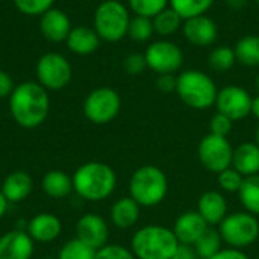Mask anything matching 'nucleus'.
<instances>
[{"label":"nucleus","instance_id":"4c0bfd02","mask_svg":"<svg viewBox=\"0 0 259 259\" xmlns=\"http://www.w3.org/2000/svg\"><path fill=\"white\" fill-rule=\"evenodd\" d=\"M123 68H124V71L127 74H132V76L141 74L147 68L144 53H131V55H127L124 58V61H123Z\"/></svg>","mask_w":259,"mask_h":259},{"label":"nucleus","instance_id":"e433bc0d","mask_svg":"<svg viewBox=\"0 0 259 259\" xmlns=\"http://www.w3.org/2000/svg\"><path fill=\"white\" fill-rule=\"evenodd\" d=\"M232 124H234V121L229 117H226L220 112H215L209 120V134L228 138V135L232 131Z\"/></svg>","mask_w":259,"mask_h":259},{"label":"nucleus","instance_id":"20e7f679","mask_svg":"<svg viewBox=\"0 0 259 259\" xmlns=\"http://www.w3.org/2000/svg\"><path fill=\"white\" fill-rule=\"evenodd\" d=\"M168 193L167 175L156 165L138 167L129 181V196L144 208L162 203Z\"/></svg>","mask_w":259,"mask_h":259},{"label":"nucleus","instance_id":"4468645a","mask_svg":"<svg viewBox=\"0 0 259 259\" xmlns=\"http://www.w3.org/2000/svg\"><path fill=\"white\" fill-rule=\"evenodd\" d=\"M182 33L190 44L196 47H208L215 42L219 36V27L215 21L205 14L184 20Z\"/></svg>","mask_w":259,"mask_h":259},{"label":"nucleus","instance_id":"f257e3e1","mask_svg":"<svg viewBox=\"0 0 259 259\" xmlns=\"http://www.w3.org/2000/svg\"><path fill=\"white\" fill-rule=\"evenodd\" d=\"M50 109L47 90L35 82H23L9 96V111L15 123L24 129L41 126Z\"/></svg>","mask_w":259,"mask_h":259},{"label":"nucleus","instance_id":"7c9ffc66","mask_svg":"<svg viewBox=\"0 0 259 259\" xmlns=\"http://www.w3.org/2000/svg\"><path fill=\"white\" fill-rule=\"evenodd\" d=\"M153 33L155 29H153L152 18L143 15H135L131 18L129 29H127V35L131 36V39L137 42H146L153 36Z\"/></svg>","mask_w":259,"mask_h":259},{"label":"nucleus","instance_id":"1a4fd4ad","mask_svg":"<svg viewBox=\"0 0 259 259\" xmlns=\"http://www.w3.org/2000/svg\"><path fill=\"white\" fill-rule=\"evenodd\" d=\"M197 156L200 164L211 173H222L232 167L234 147L226 137H217L212 134L205 135L197 147Z\"/></svg>","mask_w":259,"mask_h":259},{"label":"nucleus","instance_id":"7ed1b4c3","mask_svg":"<svg viewBox=\"0 0 259 259\" xmlns=\"http://www.w3.org/2000/svg\"><path fill=\"white\" fill-rule=\"evenodd\" d=\"M178 247L173 229L161 225L143 226L131 240V250L137 259H171Z\"/></svg>","mask_w":259,"mask_h":259},{"label":"nucleus","instance_id":"4be33fe9","mask_svg":"<svg viewBox=\"0 0 259 259\" xmlns=\"http://www.w3.org/2000/svg\"><path fill=\"white\" fill-rule=\"evenodd\" d=\"M232 167L244 178L259 175V146L256 143H241L234 149Z\"/></svg>","mask_w":259,"mask_h":259},{"label":"nucleus","instance_id":"6ab92c4d","mask_svg":"<svg viewBox=\"0 0 259 259\" xmlns=\"http://www.w3.org/2000/svg\"><path fill=\"white\" fill-rule=\"evenodd\" d=\"M39 29L46 39H49L52 42H61V41L67 39V36L73 27H71L68 15L64 11L50 8L49 11H46L41 15Z\"/></svg>","mask_w":259,"mask_h":259},{"label":"nucleus","instance_id":"dca6fc26","mask_svg":"<svg viewBox=\"0 0 259 259\" xmlns=\"http://www.w3.org/2000/svg\"><path fill=\"white\" fill-rule=\"evenodd\" d=\"M208 223L203 220V217L196 211H185L182 212L175 225H173V232L179 241V244H190L194 246L197 240L208 231Z\"/></svg>","mask_w":259,"mask_h":259},{"label":"nucleus","instance_id":"cd10ccee","mask_svg":"<svg viewBox=\"0 0 259 259\" xmlns=\"http://www.w3.org/2000/svg\"><path fill=\"white\" fill-rule=\"evenodd\" d=\"M222 246H223V240L219 229L208 228V231L194 244V249L200 259H211L223 249Z\"/></svg>","mask_w":259,"mask_h":259},{"label":"nucleus","instance_id":"8fccbe9b","mask_svg":"<svg viewBox=\"0 0 259 259\" xmlns=\"http://www.w3.org/2000/svg\"><path fill=\"white\" fill-rule=\"evenodd\" d=\"M255 2H256V3H258V5H259V0H255Z\"/></svg>","mask_w":259,"mask_h":259},{"label":"nucleus","instance_id":"9d476101","mask_svg":"<svg viewBox=\"0 0 259 259\" xmlns=\"http://www.w3.org/2000/svg\"><path fill=\"white\" fill-rule=\"evenodd\" d=\"M71 65L59 53H46L38 59L36 77L38 83L46 90L58 91L65 88L71 80Z\"/></svg>","mask_w":259,"mask_h":259},{"label":"nucleus","instance_id":"c756f323","mask_svg":"<svg viewBox=\"0 0 259 259\" xmlns=\"http://www.w3.org/2000/svg\"><path fill=\"white\" fill-rule=\"evenodd\" d=\"M237 62L235 50L231 46H219L208 56V65L217 73L229 71Z\"/></svg>","mask_w":259,"mask_h":259},{"label":"nucleus","instance_id":"f03ea898","mask_svg":"<svg viewBox=\"0 0 259 259\" xmlns=\"http://www.w3.org/2000/svg\"><path fill=\"white\" fill-rule=\"evenodd\" d=\"M73 191L88 202L106 200L117 187L114 168L100 161H90L76 168L71 176Z\"/></svg>","mask_w":259,"mask_h":259},{"label":"nucleus","instance_id":"f704fd0d","mask_svg":"<svg viewBox=\"0 0 259 259\" xmlns=\"http://www.w3.org/2000/svg\"><path fill=\"white\" fill-rule=\"evenodd\" d=\"M53 2L55 0H14V5L24 15H30V17L39 15L41 17L46 11H49L52 8Z\"/></svg>","mask_w":259,"mask_h":259},{"label":"nucleus","instance_id":"58836bf2","mask_svg":"<svg viewBox=\"0 0 259 259\" xmlns=\"http://www.w3.org/2000/svg\"><path fill=\"white\" fill-rule=\"evenodd\" d=\"M176 87H178V76H175V73L158 74L156 88H158L161 93L170 94V93L176 91Z\"/></svg>","mask_w":259,"mask_h":259},{"label":"nucleus","instance_id":"2f4dec72","mask_svg":"<svg viewBox=\"0 0 259 259\" xmlns=\"http://www.w3.org/2000/svg\"><path fill=\"white\" fill-rule=\"evenodd\" d=\"M96 249L77 238H73L61 247L58 259H96Z\"/></svg>","mask_w":259,"mask_h":259},{"label":"nucleus","instance_id":"de8ad7c7","mask_svg":"<svg viewBox=\"0 0 259 259\" xmlns=\"http://www.w3.org/2000/svg\"><path fill=\"white\" fill-rule=\"evenodd\" d=\"M256 90H258V93H259V73H258V76H256Z\"/></svg>","mask_w":259,"mask_h":259},{"label":"nucleus","instance_id":"a878e982","mask_svg":"<svg viewBox=\"0 0 259 259\" xmlns=\"http://www.w3.org/2000/svg\"><path fill=\"white\" fill-rule=\"evenodd\" d=\"M238 197L247 212L259 217V175L244 178Z\"/></svg>","mask_w":259,"mask_h":259},{"label":"nucleus","instance_id":"b1692460","mask_svg":"<svg viewBox=\"0 0 259 259\" xmlns=\"http://www.w3.org/2000/svg\"><path fill=\"white\" fill-rule=\"evenodd\" d=\"M41 190L50 199H64L73 191V179L62 170H50L41 179Z\"/></svg>","mask_w":259,"mask_h":259},{"label":"nucleus","instance_id":"6e6552de","mask_svg":"<svg viewBox=\"0 0 259 259\" xmlns=\"http://www.w3.org/2000/svg\"><path fill=\"white\" fill-rule=\"evenodd\" d=\"M121 109L120 94L108 87L93 90L83 102V114L94 124L111 123Z\"/></svg>","mask_w":259,"mask_h":259},{"label":"nucleus","instance_id":"a211bd4d","mask_svg":"<svg viewBox=\"0 0 259 259\" xmlns=\"http://www.w3.org/2000/svg\"><path fill=\"white\" fill-rule=\"evenodd\" d=\"M35 243H52L62 232V223L59 217L50 212H41L33 215L27 222V231Z\"/></svg>","mask_w":259,"mask_h":259},{"label":"nucleus","instance_id":"ea45409f","mask_svg":"<svg viewBox=\"0 0 259 259\" xmlns=\"http://www.w3.org/2000/svg\"><path fill=\"white\" fill-rule=\"evenodd\" d=\"M211 259H250L241 249L234 247H223L217 255H214Z\"/></svg>","mask_w":259,"mask_h":259},{"label":"nucleus","instance_id":"393cba45","mask_svg":"<svg viewBox=\"0 0 259 259\" xmlns=\"http://www.w3.org/2000/svg\"><path fill=\"white\" fill-rule=\"evenodd\" d=\"M234 50L237 62L246 67H259V35H244L237 41Z\"/></svg>","mask_w":259,"mask_h":259},{"label":"nucleus","instance_id":"09e8293b","mask_svg":"<svg viewBox=\"0 0 259 259\" xmlns=\"http://www.w3.org/2000/svg\"><path fill=\"white\" fill-rule=\"evenodd\" d=\"M42 259H58V258H52V256H46V258H42Z\"/></svg>","mask_w":259,"mask_h":259},{"label":"nucleus","instance_id":"f8f14e48","mask_svg":"<svg viewBox=\"0 0 259 259\" xmlns=\"http://www.w3.org/2000/svg\"><path fill=\"white\" fill-rule=\"evenodd\" d=\"M253 97L247 90L238 85H228L219 90L215 99L217 112L229 117L232 121H240L252 114Z\"/></svg>","mask_w":259,"mask_h":259},{"label":"nucleus","instance_id":"ddd939ff","mask_svg":"<svg viewBox=\"0 0 259 259\" xmlns=\"http://www.w3.org/2000/svg\"><path fill=\"white\" fill-rule=\"evenodd\" d=\"M76 238L96 250L102 249L108 244L109 238L106 220L99 214H83L76 223Z\"/></svg>","mask_w":259,"mask_h":259},{"label":"nucleus","instance_id":"39448f33","mask_svg":"<svg viewBox=\"0 0 259 259\" xmlns=\"http://www.w3.org/2000/svg\"><path fill=\"white\" fill-rule=\"evenodd\" d=\"M176 93L187 106L203 111L215 103L219 90L209 74L191 68L178 76Z\"/></svg>","mask_w":259,"mask_h":259},{"label":"nucleus","instance_id":"5701e85b","mask_svg":"<svg viewBox=\"0 0 259 259\" xmlns=\"http://www.w3.org/2000/svg\"><path fill=\"white\" fill-rule=\"evenodd\" d=\"M67 47L76 55H91L100 46V36L94 30V27L77 26L73 27L65 39Z\"/></svg>","mask_w":259,"mask_h":259},{"label":"nucleus","instance_id":"9b49d317","mask_svg":"<svg viewBox=\"0 0 259 259\" xmlns=\"http://www.w3.org/2000/svg\"><path fill=\"white\" fill-rule=\"evenodd\" d=\"M144 56L147 67L156 74L175 73L184 64L182 49L168 39H159L152 42L146 49Z\"/></svg>","mask_w":259,"mask_h":259},{"label":"nucleus","instance_id":"c9c22d12","mask_svg":"<svg viewBox=\"0 0 259 259\" xmlns=\"http://www.w3.org/2000/svg\"><path fill=\"white\" fill-rule=\"evenodd\" d=\"M96 259H137L131 249L120 244H106L96 252Z\"/></svg>","mask_w":259,"mask_h":259},{"label":"nucleus","instance_id":"72a5a7b5","mask_svg":"<svg viewBox=\"0 0 259 259\" xmlns=\"http://www.w3.org/2000/svg\"><path fill=\"white\" fill-rule=\"evenodd\" d=\"M243 181H244V176L241 173H238L234 167H229L217 175V184H219L220 190L226 191V193L238 194V191L243 185Z\"/></svg>","mask_w":259,"mask_h":259},{"label":"nucleus","instance_id":"a19ab883","mask_svg":"<svg viewBox=\"0 0 259 259\" xmlns=\"http://www.w3.org/2000/svg\"><path fill=\"white\" fill-rule=\"evenodd\" d=\"M14 88H15V87H14L12 77H11L6 71L0 70V99L9 97L11 93L14 91Z\"/></svg>","mask_w":259,"mask_h":259},{"label":"nucleus","instance_id":"c03bdc74","mask_svg":"<svg viewBox=\"0 0 259 259\" xmlns=\"http://www.w3.org/2000/svg\"><path fill=\"white\" fill-rule=\"evenodd\" d=\"M8 205H9V202L5 199V196H3V193H2V190H0V219L6 214Z\"/></svg>","mask_w":259,"mask_h":259},{"label":"nucleus","instance_id":"49530a36","mask_svg":"<svg viewBox=\"0 0 259 259\" xmlns=\"http://www.w3.org/2000/svg\"><path fill=\"white\" fill-rule=\"evenodd\" d=\"M255 143L259 146V126L256 127V134H255Z\"/></svg>","mask_w":259,"mask_h":259},{"label":"nucleus","instance_id":"a18cd8bd","mask_svg":"<svg viewBox=\"0 0 259 259\" xmlns=\"http://www.w3.org/2000/svg\"><path fill=\"white\" fill-rule=\"evenodd\" d=\"M252 115L259 120V94L256 97H253V102H252Z\"/></svg>","mask_w":259,"mask_h":259},{"label":"nucleus","instance_id":"f3484780","mask_svg":"<svg viewBox=\"0 0 259 259\" xmlns=\"http://www.w3.org/2000/svg\"><path fill=\"white\" fill-rule=\"evenodd\" d=\"M197 212L203 217L208 226H219L228 215V202L222 191H205L197 202Z\"/></svg>","mask_w":259,"mask_h":259},{"label":"nucleus","instance_id":"423d86ee","mask_svg":"<svg viewBox=\"0 0 259 259\" xmlns=\"http://www.w3.org/2000/svg\"><path fill=\"white\" fill-rule=\"evenodd\" d=\"M129 9L118 0H103L94 12V30L100 39L117 42L127 35Z\"/></svg>","mask_w":259,"mask_h":259},{"label":"nucleus","instance_id":"aec40b11","mask_svg":"<svg viewBox=\"0 0 259 259\" xmlns=\"http://www.w3.org/2000/svg\"><path fill=\"white\" fill-rule=\"evenodd\" d=\"M0 190L9 203H20L30 196L33 190V179L27 171L17 170L3 179Z\"/></svg>","mask_w":259,"mask_h":259},{"label":"nucleus","instance_id":"37998d69","mask_svg":"<svg viewBox=\"0 0 259 259\" xmlns=\"http://www.w3.org/2000/svg\"><path fill=\"white\" fill-rule=\"evenodd\" d=\"M226 5L232 9V11H241L246 8L247 0H226Z\"/></svg>","mask_w":259,"mask_h":259},{"label":"nucleus","instance_id":"412c9836","mask_svg":"<svg viewBox=\"0 0 259 259\" xmlns=\"http://www.w3.org/2000/svg\"><path fill=\"white\" fill-rule=\"evenodd\" d=\"M141 215V206L131 197H120L111 206V223L118 229H131Z\"/></svg>","mask_w":259,"mask_h":259},{"label":"nucleus","instance_id":"473e14b6","mask_svg":"<svg viewBox=\"0 0 259 259\" xmlns=\"http://www.w3.org/2000/svg\"><path fill=\"white\" fill-rule=\"evenodd\" d=\"M129 8L135 15H143L153 18L156 14L168 8V0H127Z\"/></svg>","mask_w":259,"mask_h":259},{"label":"nucleus","instance_id":"2eb2a0df","mask_svg":"<svg viewBox=\"0 0 259 259\" xmlns=\"http://www.w3.org/2000/svg\"><path fill=\"white\" fill-rule=\"evenodd\" d=\"M35 241L24 231L14 229L0 235V259H30Z\"/></svg>","mask_w":259,"mask_h":259},{"label":"nucleus","instance_id":"0eeeda50","mask_svg":"<svg viewBox=\"0 0 259 259\" xmlns=\"http://www.w3.org/2000/svg\"><path fill=\"white\" fill-rule=\"evenodd\" d=\"M219 232L223 243L234 249H244L252 246L259 238L258 217L244 211L228 214L219 225Z\"/></svg>","mask_w":259,"mask_h":259},{"label":"nucleus","instance_id":"79ce46f5","mask_svg":"<svg viewBox=\"0 0 259 259\" xmlns=\"http://www.w3.org/2000/svg\"><path fill=\"white\" fill-rule=\"evenodd\" d=\"M171 259H200L194 246L190 244H179V247L176 249L175 255Z\"/></svg>","mask_w":259,"mask_h":259},{"label":"nucleus","instance_id":"bb28decb","mask_svg":"<svg viewBox=\"0 0 259 259\" xmlns=\"http://www.w3.org/2000/svg\"><path fill=\"white\" fill-rule=\"evenodd\" d=\"M152 21H153L155 33H158L161 36H171L184 24V18L171 8H165L164 11L156 14L152 18Z\"/></svg>","mask_w":259,"mask_h":259},{"label":"nucleus","instance_id":"c85d7f7f","mask_svg":"<svg viewBox=\"0 0 259 259\" xmlns=\"http://www.w3.org/2000/svg\"><path fill=\"white\" fill-rule=\"evenodd\" d=\"M170 8L175 9L184 20L205 15L215 0H168Z\"/></svg>","mask_w":259,"mask_h":259}]
</instances>
